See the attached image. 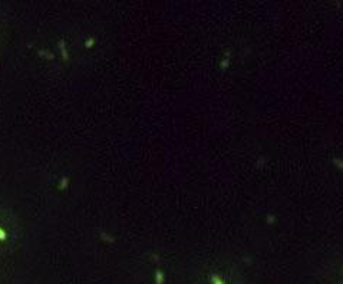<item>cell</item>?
<instances>
[{"mask_svg":"<svg viewBox=\"0 0 343 284\" xmlns=\"http://www.w3.org/2000/svg\"><path fill=\"white\" fill-rule=\"evenodd\" d=\"M58 46H59V50H60V55H62V59H63V60H69V55H68V50H66V43H65V40H60Z\"/></svg>","mask_w":343,"mask_h":284,"instance_id":"1","label":"cell"},{"mask_svg":"<svg viewBox=\"0 0 343 284\" xmlns=\"http://www.w3.org/2000/svg\"><path fill=\"white\" fill-rule=\"evenodd\" d=\"M68 184H69V178L68 177H63L62 180H60V184H59V190H65L66 187H68Z\"/></svg>","mask_w":343,"mask_h":284,"instance_id":"2","label":"cell"},{"mask_svg":"<svg viewBox=\"0 0 343 284\" xmlns=\"http://www.w3.org/2000/svg\"><path fill=\"white\" fill-rule=\"evenodd\" d=\"M93 43H95V39H88L86 42H85V48H86V49H89L91 46H93Z\"/></svg>","mask_w":343,"mask_h":284,"instance_id":"3","label":"cell"},{"mask_svg":"<svg viewBox=\"0 0 343 284\" xmlns=\"http://www.w3.org/2000/svg\"><path fill=\"white\" fill-rule=\"evenodd\" d=\"M6 238H7V234H6V231L3 228H0V241H5Z\"/></svg>","mask_w":343,"mask_h":284,"instance_id":"4","label":"cell"},{"mask_svg":"<svg viewBox=\"0 0 343 284\" xmlns=\"http://www.w3.org/2000/svg\"><path fill=\"white\" fill-rule=\"evenodd\" d=\"M39 55H43V56H45L43 50H39ZM46 56H48V58H49V59H53V55H48V53H46Z\"/></svg>","mask_w":343,"mask_h":284,"instance_id":"5","label":"cell"}]
</instances>
